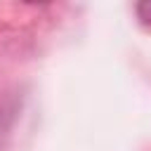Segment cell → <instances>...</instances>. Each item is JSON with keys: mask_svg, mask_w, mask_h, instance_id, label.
<instances>
[{"mask_svg": "<svg viewBox=\"0 0 151 151\" xmlns=\"http://www.w3.org/2000/svg\"><path fill=\"white\" fill-rule=\"evenodd\" d=\"M137 17L142 24H151V2H139L137 5Z\"/></svg>", "mask_w": 151, "mask_h": 151, "instance_id": "1", "label": "cell"}]
</instances>
